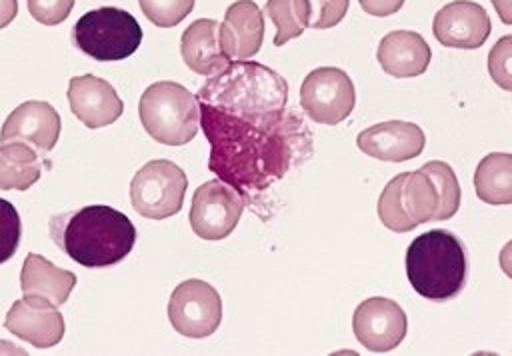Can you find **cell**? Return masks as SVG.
<instances>
[{
    "label": "cell",
    "mask_w": 512,
    "mask_h": 356,
    "mask_svg": "<svg viewBox=\"0 0 512 356\" xmlns=\"http://www.w3.org/2000/svg\"><path fill=\"white\" fill-rule=\"evenodd\" d=\"M198 106L210 144L208 168L250 204L312 156V132L292 108L238 116L204 102Z\"/></svg>",
    "instance_id": "1"
},
{
    "label": "cell",
    "mask_w": 512,
    "mask_h": 356,
    "mask_svg": "<svg viewBox=\"0 0 512 356\" xmlns=\"http://www.w3.org/2000/svg\"><path fill=\"white\" fill-rule=\"evenodd\" d=\"M50 236L76 264L106 268L132 252L136 228L120 210L106 204H90L56 214L50 220Z\"/></svg>",
    "instance_id": "2"
},
{
    "label": "cell",
    "mask_w": 512,
    "mask_h": 356,
    "mask_svg": "<svg viewBox=\"0 0 512 356\" xmlns=\"http://www.w3.org/2000/svg\"><path fill=\"white\" fill-rule=\"evenodd\" d=\"M196 98L224 112L254 116L288 108V84L260 62L230 60L224 70L206 80Z\"/></svg>",
    "instance_id": "3"
},
{
    "label": "cell",
    "mask_w": 512,
    "mask_h": 356,
    "mask_svg": "<svg viewBox=\"0 0 512 356\" xmlns=\"http://www.w3.org/2000/svg\"><path fill=\"white\" fill-rule=\"evenodd\" d=\"M406 276L426 300L446 302L458 296L468 276V258L458 236L430 230L414 238L406 250Z\"/></svg>",
    "instance_id": "4"
},
{
    "label": "cell",
    "mask_w": 512,
    "mask_h": 356,
    "mask_svg": "<svg viewBox=\"0 0 512 356\" xmlns=\"http://www.w3.org/2000/svg\"><path fill=\"white\" fill-rule=\"evenodd\" d=\"M138 116L144 130L166 146H184L200 130L196 94L170 80L154 82L142 92Z\"/></svg>",
    "instance_id": "5"
},
{
    "label": "cell",
    "mask_w": 512,
    "mask_h": 356,
    "mask_svg": "<svg viewBox=\"0 0 512 356\" xmlns=\"http://www.w3.org/2000/svg\"><path fill=\"white\" fill-rule=\"evenodd\" d=\"M74 46L98 62H114L132 56L142 42L138 20L114 6H102L82 14L72 28Z\"/></svg>",
    "instance_id": "6"
},
{
    "label": "cell",
    "mask_w": 512,
    "mask_h": 356,
    "mask_svg": "<svg viewBox=\"0 0 512 356\" xmlns=\"http://www.w3.org/2000/svg\"><path fill=\"white\" fill-rule=\"evenodd\" d=\"M438 190L422 170L394 176L378 198V218L392 232H410L420 224L434 222Z\"/></svg>",
    "instance_id": "7"
},
{
    "label": "cell",
    "mask_w": 512,
    "mask_h": 356,
    "mask_svg": "<svg viewBox=\"0 0 512 356\" xmlns=\"http://www.w3.org/2000/svg\"><path fill=\"white\" fill-rule=\"evenodd\" d=\"M188 178L172 160L146 162L130 182L132 208L150 220H164L180 212Z\"/></svg>",
    "instance_id": "8"
},
{
    "label": "cell",
    "mask_w": 512,
    "mask_h": 356,
    "mask_svg": "<svg viewBox=\"0 0 512 356\" xmlns=\"http://www.w3.org/2000/svg\"><path fill=\"white\" fill-rule=\"evenodd\" d=\"M168 320L180 336L194 340L208 338L222 322V298L204 280H184L170 294Z\"/></svg>",
    "instance_id": "9"
},
{
    "label": "cell",
    "mask_w": 512,
    "mask_h": 356,
    "mask_svg": "<svg viewBox=\"0 0 512 356\" xmlns=\"http://www.w3.org/2000/svg\"><path fill=\"white\" fill-rule=\"evenodd\" d=\"M356 104V90L350 76L336 66H320L306 74L300 86V106L304 114L326 126H334L350 116Z\"/></svg>",
    "instance_id": "10"
},
{
    "label": "cell",
    "mask_w": 512,
    "mask_h": 356,
    "mask_svg": "<svg viewBox=\"0 0 512 356\" xmlns=\"http://www.w3.org/2000/svg\"><path fill=\"white\" fill-rule=\"evenodd\" d=\"M244 212L242 196L220 178L208 180L196 188L190 204V226L202 240H224L238 224Z\"/></svg>",
    "instance_id": "11"
},
{
    "label": "cell",
    "mask_w": 512,
    "mask_h": 356,
    "mask_svg": "<svg viewBox=\"0 0 512 356\" xmlns=\"http://www.w3.org/2000/svg\"><path fill=\"white\" fill-rule=\"evenodd\" d=\"M352 330L368 352H390L398 348L406 336V312L390 298L372 296L356 306Z\"/></svg>",
    "instance_id": "12"
},
{
    "label": "cell",
    "mask_w": 512,
    "mask_h": 356,
    "mask_svg": "<svg viewBox=\"0 0 512 356\" xmlns=\"http://www.w3.org/2000/svg\"><path fill=\"white\" fill-rule=\"evenodd\" d=\"M488 12L470 0H454L442 6L432 20L434 38L448 48L474 50L490 36Z\"/></svg>",
    "instance_id": "13"
},
{
    "label": "cell",
    "mask_w": 512,
    "mask_h": 356,
    "mask_svg": "<svg viewBox=\"0 0 512 356\" xmlns=\"http://www.w3.org/2000/svg\"><path fill=\"white\" fill-rule=\"evenodd\" d=\"M66 96L72 114L90 130L116 122L124 112V102L114 86L94 74L70 78Z\"/></svg>",
    "instance_id": "14"
},
{
    "label": "cell",
    "mask_w": 512,
    "mask_h": 356,
    "mask_svg": "<svg viewBox=\"0 0 512 356\" xmlns=\"http://www.w3.org/2000/svg\"><path fill=\"white\" fill-rule=\"evenodd\" d=\"M358 148L384 162H406L416 158L426 144L422 128L414 122L388 120L362 130L356 136Z\"/></svg>",
    "instance_id": "15"
},
{
    "label": "cell",
    "mask_w": 512,
    "mask_h": 356,
    "mask_svg": "<svg viewBox=\"0 0 512 356\" xmlns=\"http://www.w3.org/2000/svg\"><path fill=\"white\" fill-rule=\"evenodd\" d=\"M60 114L44 100H28L16 106L2 124L0 142L22 140L42 152H50L60 136Z\"/></svg>",
    "instance_id": "16"
},
{
    "label": "cell",
    "mask_w": 512,
    "mask_h": 356,
    "mask_svg": "<svg viewBox=\"0 0 512 356\" xmlns=\"http://www.w3.org/2000/svg\"><path fill=\"white\" fill-rule=\"evenodd\" d=\"M264 40V16L254 0H236L218 26V42L228 60H248Z\"/></svg>",
    "instance_id": "17"
},
{
    "label": "cell",
    "mask_w": 512,
    "mask_h": 356,
    "mask_svg": "<svg viewBox=\"0 0 512 356\" xmlns=\"http://www.w3.org/2000/svg\"><path fill=\"white\" fill-rule=\"evenodd\" d=\"M4 328L36 348L56 346L66 332V324L56 306L34 300H16L4 318Z\"/></svg>",
    "instance_id": "18"
},
{
    "label": "cell",
    "mask_w": 512,
    "mask_h": 356,
    "mask_svg": "<svg viewBox=\"0 0 512 356\" xmlns=\"http://www.w3.org/2000/svg\"><path fill=\"white\" fill-rule=\"evenodd\" d=\"M376 58L386 74L394 78H414L428 70L432 50L418 32L394 30L380 40Z\"/></svg>",
    "instance_id": "19"
},
{
    "label": "cell",
    "mask_w": 512,
    "mask_h": 356,
    "mask_svg": "<svg viewBox=\"0 0 512 356\" xmlns=\"http://www.w3.org/2000/svg\"><path fill=\"white\" fill-rule=\"evenodd\" d=\"M76 286V274L54 266L40 254H28L20 272V290L24 300L46 302L52 306H62L72 288Z\"/></svg>",
    "instance_id": "20"
},
{
    "label": "cell",
    "mask_w": 512,
    "mask_h": 356,
    "mask_svg": "<svg viewBox=\"0 0 512 356\" xmlns=\"http://www.w3.org/2000/svg\"><path fill=\"white\" fill-rule=\"evenodd\" d=\"M218 26L220 22L214 18L194 20L184 32L180 40V54L184 64L200 74L214 76L228 66V58L218 42Z\"/></svg>",
    "instance_id": "21"
},
{
    "label": "cell",
    "mask_w": 512,
    "mask_h": 356,
    "mask_svg": "<svg viewBox=\"0 0 512 356\" xmlns=\"http://www.w3.org/2000/svg\"><path fill=\"white\" fill-rule=\"evenodd\" d=\"M42 164L30 144L8 140L0 144V190L24 192L38 182Z\"/></svg>",
    "instance_id": "22"
},
{
    "label": "cell",
    "mask_w": 512,
    "mask_h": 356,
    "mask_svg": "<svg viewBox=\"0 0 512 356\" xmlns=\"http://www.w3.org/2000/svg\"><path fill=\"white\" fill-rule=\"evenodd\" d=\"M476 196L492 206L512 202V154L492 152L484 156L474 172Z\"/></svg>",
    "instance_id": "23"
},
{
    "label": "cell",
    "mask_w": 512,
    "mask_h": 356,
    "mask_svg": "<svg viewBox=\"0 0 512 356\" xmlns=\"http://www.w3.org/2000/svg\"><path fill=\"white\" fill-rule=\"evenodd\" d=\"M264 14L276 26L274 46H282L288 40L298 38L308 28L306 0H266Z\"/></svg>",
    "instance_id": "24"
},
{
    "label": "cell",
    "mask_w": 512,
    "mask_h": 356,
    "mask_svg": "<svg viewBox=\"0 0 512 356\" xmlns=\"http://www.w3.org/2000/svg\"><path fill=\"white\" fill-rule=\"evenodd\" d=\"M420 170L430 176V180L438 190V208L434 214V222L452 218L458 212L462 202V190L452 166H448L442 160H432V162H426Z\"/></svg>",
    "instance_id": "25"
},
{
    "label": "cell",
    "mask_w": 512,
    "mask_h": 356,
    "mask_svg": "<svg viewBox=\"0 0 512 356\" xmlns=\"http://www.w3.org/2000/svg\"><path fill=\"white\" fill-rule=\"evenodd\" d=\"M138 4L152 24L172 28L194 10L196 0H138Z\"/></svg>",
    "instance_id": "26"
},
{
    "label": "cell",
    "mask_w": 512,
    "mask_h": 356,
    "mask_svg": "<svg viewBox=\"0 0 512 356\" xmlns=\"http://www.w3.org/2000/svg\"><path fill=\"white\" fill-rule=\"evenodd\" d=\"M22 224L20 214L12 202L0 198V264L8 262L20 244Z\"/></svg>",
    "instance_id": "27"
},
{
    "label": "cell",
    "mask_w": 512,
    "mask_h": 356,
    "mask_svg": "<svg viewBox=\"0 0 512 356\" xmlns=\"http://www.w3.org/2000/svg\"><path fill=\"white\" fill-rule=\"evenodd\" d=\"M308 28L328 30L342 22L348 12L350 0H306Z\"/></svg>",
    "instance_id": "28"
},
{
    "label": "cell",
    "mask_w": 512,
    "mask_h": 356,
    "mask_svg": "<svg viewBox=\"0 0 512 356\" xmlns=\"http://www.w3.org/2000/svg\"><path fill=\"white\" fill-rule=\"evenodd\" d=\"M488 72L500 88L512 90V38L510 36L500 38L492 46L488 54Z\"/></svg>",
    "instance_id": "29"
},
{
    "label": "cell",
    "mask_w": 512,
    "mask_h": 356,
    "mask_svg": "<svg viewBox=\"0 0 512 356\" xmlns=\"http://www.w3.org/2000/svg\"><path fill=\"white\" fill-rule=\"evenodd\" d=\"M74 2L76 0H26L32 18L46 26H56L64 22L72 12Z\"/></svg>",
    "instance_id": "30"
},
{
    "label": "cell",
    "mask_w": 512,
    "mask_h": 356,
    "mask_svg": "<svg viewBox=\"0 0 512 356\" xmlns=\"http://www.w3.org/2000/svg\"><path fill=\"white\" fill-rule=\"evenodd\" d=\"M358 2L366 14L376 18L392 16L404 6V0H358Z\"/></svg>",
    "instance_id": "31"
},
{
    "label": "cell",
    "mask_w": 512,
    "mask_h": 356,
    "mask_svg": "<svg viewBox=\"0 0 512 356\" xmlns=\"http://www.w3.org/2000/svg\"><path fill=\"white\" fill-rule=\"evenodd\" d=\"M18 14V0H0V30L6 28Z\"/></svg>",
    "instance_id": "32"
},
{
    "label": "cell",
    "mask_w": 512,
    "mask_h": 356,
    "mask_svg": "<svg viewBox=\"0 0 512 356\" xmlns=\"http://www.w3.org/2000/svg\"><path fill=\"white\" fill-rule=\"evenodd\" d=\"M492 4L496 6L502 22L510 24V0H492Z\"/></svg>",
    "instance_id": "33"
}]
</instances>
